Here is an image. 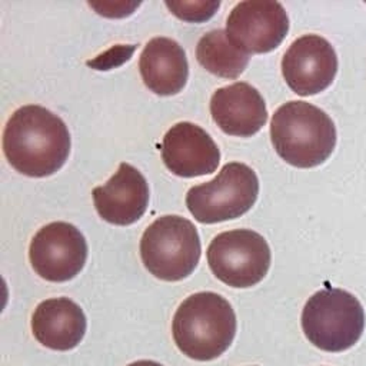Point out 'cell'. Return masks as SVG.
Masks as SVG:
<instances>
[{"label": "cell", "mask_w": 366, "mask_h": 366, "mask_svg": "<svg viewBox=\"0 0 366 366\" xmlns=\"http://www.w3.org/2000/svg\"><path fill=\"white\" fill-rule=\"evenodd\" d=\"M200 237L194 224L177 214L157 217L143 232L140 257L157 279L177 282L196 269L200 259Z\"/></svg>", "instance_id": "5"}, {"label": "cell", "mask_w": 366, "mask_h": 366, "mask_svg": "<svg viewBox=\"0 0 366 366\" xmlns=\"http://www.w3.org/2000/svg\"><path fill=\"white\" fill-rule=\"evenodd\" d=\"M287 31L289 17L279 1H240L232 9L226 21L227 37L247 54L274 50Z\"/></svg>", "instance_id": "9"}, {"label": "cell", "mask_w": 366, "mask_h": 366, "mask_svg": "<svg viewBox=\"0 0 366 366\" xmlns=\"http://www.w3.org/2000/svg\"><path fill=\"white\" fill-rule=\"evenodd\" d=\"M164 166L176 176L196 177L213 173L220 163V150L210 134L190 122L172 126L162 140Z\"/></svg>", "instance_id": "11"}, {"label": "cell", "mask_w": 366, "mask_h": 366, "mask_svg": "<svg viewBox=\"0 0 366 366\" xmlns=\"http://www.w3.org/2000/svg\"><path fill=\"white\" fill-rule=\"evenodd\" d=\"M236 315L230 303L214 292L190 295L177 307L172 332L179 350L206 362L223 355L236 335Z\"/></svg>", "instance_id": "2"}, {"label": "cell", "mask_w": 366, "mask_h": 366, "mask_svg": "<svg viewBox=\"0 0 366 366\" xmlns=\"http://www.w3.org/2000/svg\"><path fill=\"white\" fill-rule=\"evenodd\" d=\"M276 153L289 164L309 169L322 164L336 146L333 120L320 107L292 100L282 104L270 122Z\"/></svg>", "instance_id": "3"}, {"label": "cell", "mask_w": 366, "mask_h": 366, "mask_svg": "<svg viewBox=\"0 0 366 366\" xmlns=\"http://www.w3.org/2000/svg\"><path fill=\"white\" fill-rule=\"evenodd\" d=\"M337 73L333 46L319 34L296 39L282 59L286 84L299 96H312L327 89Z\"/></svg>", "instance_id": "10"}, {"label": "cell", "mask_w": 366, "mask_h": 366, "mask_svg": "<svg viewBox=\"0 0 366 366\" xmlns=\"http://www.w3.org/2000/svg\"><path fill=\"white\" fill-rule=\"evenodd\" d=\"M93 202L99 216L117 226L137 222L149 204V186L144 176L123 162L117 172L102 186L93 189Z\"/></svg>", "instance_id": "12"}, {"label": "cell", "mask_w": 366, "mask_h": 366, "mask_svg": "<svg viewBox=\"0 0 366 366\" xmlns=\"http://www.w3.org/2000/svg\"><path fill=\"white\" fill-rule=\"evenodd\" d=\"M196 57L202 67L223 79H237L249 63V54L234 46L223 29L212 30L200 37Z\"/></svg>", "instance_id": "16"}, {"label": "cell", "mask_w": 366, "mask_h": 366, "mask_svg": "<svg viewBox=\"0 0 366 366\" xmlns=\"http://www.w3.org/2000/svg\"><path fill=\"white\" fill-rule=\"evenodd\" d=\"M127 366H163V365H160V363H157L154 360H137V362H133V363H130Z\"/></svg>", "instance_id": "18"}, {"label": "cell", "mask_w": 366, "mask_h": 366, "mask_svg": "<svg viewBox=\"0 0 366 366\" xmlns=\"http://www.w3.org/2000/svg\"><path fill=\"white\" fill-rule=\"evenodd\" d=\"M87 320L81 307L69 297L46 299L31 316V332L43 346L70 350L84 337Z\"/></svg>", "instance_id": "14"}, {"label": "cell", "mask_w": 366, "mask_h": 366, "mask_svg": "<svg viewBox=\"0 0 366 366\" xmlns=\"http://www.w3.org/2000/svg\"><path fill=\"white\" fill-rule=\"evenodd\" d=\"M146 87L159 96L177 94L186 86L189 64L183 47L169 37L149 40L139 59Z\"/></svg>", "instance_id": "15"}, {"label": "cell", "mask_w": 366, "mask_h": 366, "mask_svg": "<svg viewBox=\"0 0 366 366\" xmlns=\"http://www.w3.org/2000/svg\"><path fill=\"white\" fill-rule=\"evenodd\" d=\"M259 194V179L252 167L232 162L219 174L190 187L186 206L200 223H219L240 217L252 209Z\"/></svg>", "instance_id": "6"}, {"label": "cell", "mask_w": 366, "mask_h": 366, "mask_svg": "<svg viewBox=\"0 0 366 366\" xmlns=\"http://www.w3.org/2000/svg\"><path fill=\"white\" fill-rule=\"evenodd\" d=\"M166 6L169 10L176 14L180 19L190 20V21H199L206 20L210 16H213L214 10L220 6L219 1H166Z\"/></svg>", "instance_id": "17"}, {"label": "cell", "mask_w": 366, "mask_h": 366, "mask_svg": "<svg viewBox=\"0 0 366 366\" xmlns=\"http://www.w3.org/2000/svg\"><path fill=\"white\" fill-rule=\"evenodd\" d=\"M302 329L310 343L325 352H343L360 339L365 310L356 296L326 287L312 295L302 310Z\"/></svg>", "instance_id": "4"}, {"label": "cell", "mask_w": 366, "mask_h": 366, "mask_svg": "<svg viewBox=\"0 0 366 366\" xmlns=\"http://www.w3.org/2000/svg\"><path fill=\"white\" fill-rule=\"evenodd\" d=\"M207 263L213 274L232 287L257 285L270 267V247L250 229L222 232L207 246Z\"/></svg>", "instance_id": "7"}, {"label": "cell", "mask_w": 366, "mask_h": 366, "mask_svg": "<svg viewBox=\"0 0 366 366\" xmlns=\"http://www.w3.org/2000/svg\"><path fill=\"white\" fill-rule=\"evenodd\" d=\"M70 146L66 123L43 106L19 107L4 126V156L11 167L30 177L56 173L66 163Z\"/></svg>", "instance_id": "1"}, {"label": "cell", "mask_w": 366, "mask_h": 366, "mask_svg": "<svg viewBox=\"0 0 366 366\" xmlns=\"http://www.w3.org/2000/svg\"><path fill=\"white\" fill-rule=\"evenodd\" d=\"M210 114L226 134L240 137L256 134L267 122L264 99L244 81L217 89L210 99Z\"/></svg>", "instance_id": "13"}, {"label": "cell", "mask_w": 366, "mask_h": 366, "mask_svg": "<svg viewBox=\"0 0 366 366\" xmlns=\"http://www.w3.org/2000/svg\"><path fill=\"white\" fill-rule=\"evenodd\" d=\"M29 259L40 277L49 282H67L83 269L87 242L74 224L51 222L33 236Z\"/></svg>", "instance_id": "8"}]
</instances>
